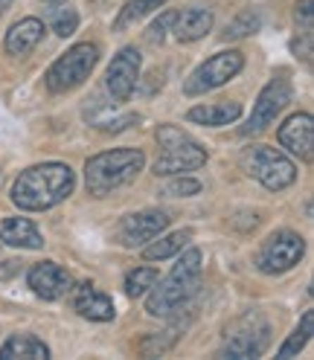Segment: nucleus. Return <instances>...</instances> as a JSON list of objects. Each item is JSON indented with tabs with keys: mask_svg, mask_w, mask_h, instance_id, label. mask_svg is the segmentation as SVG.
<instances>
[{
	"mask_svg": "<svg viewBox=\"0 0 314 360\" xmlns=\"http://www.w3.org/2000/svg\"><path fill=\"white\" fill-rule=\"evenodd\" d=\"M244 67V56L239 50H224L210 56L204 64H198L192 76L184 82V94L187 96H201V94H210V90L227 84L239 70Z\"/></svg>",
	"mask_w": 314,
	"mask_h": 360,
	"instance_id": "nucleus-7",
	"label": "nucleus"
},
{
	"mask_svg": "<svg viewBox=\"0 0 314 360\" xmlns=\"http://www.w3.org/2000/svg\"><path fill=\"white\" fill-rule=\"evenodd\" d=\"M201 262H204V256H201L198 247H189V250L177 259V264L169 270L166 279H157L151 285V294L146 300V311L151 314V317H169V314H175L181 305H187L195 290L201 288Z\"/></svg>",
	"mask_w": 314,
	"mask_h": 360,
	"instance_id": "nucleus-2",
	"label": "nucleus"
},
{
	"mask_svg": "<svg viewBox=\"0 0 314 360\" xmlns=\"http://www.w3.org/2000/svg\"><path fill=\"white\" fill-rule=\"evenodd\" d=\"M241 117V102H210V105H195L189 108L187 120L195 125H207V128H221L230 125Z\"/></svg>",
	"mask_w": 314,
	"mask_h": 360,
	"instance_id": "nucleus-16",
	"label": "nucleus"
},
{
	"mask_svg": "<svg viewBox=\"0 0 314 360\" xmlns=\"http://www.w3.org/2000/svg\"><path fill=\"white\" fill-rule=\"evenodd\" d=\"M187 241H189V230L169 233V236H163L161 241L151 238V244L143 250V256H146L149 262H163V259H169V256H175V253H181L184 247H187Z\"/></svg>",
	"mask_w": 314,
	"mask_h": 360,
	"instance_id": "nucleus-21",
	"label": "nucleus"
},
{
	"mask_svg": "<svg viewBox=\"0 0 314 360\" xmlns=\"http://www.w3.org/2000/svg\"><path fill=\"white\" fill-rule=\"evenodd\" d=\"M241 169L248 172L253 180H259L265 189H271V192H280V189L291 186L297 180V166L291 163L282 151H277L271 146H251V148H244Z\"/></svg>",
	"mask_w": 314,
	"mask_h": 360,
	"instance_id": "nucleus-5",
	"label": "nucleus"
},
{
	"mask_svg": "<svg viewBox=\"0 0 314 360\" xmlns=\"http://www.w3.org/2000/svg\"><path fill=\"white\" fill-rule=\"evenodd\" d=\"M268 343H271V326L262 317H244L236 331L227 337V343L221 349V357H233V360H248V357H262Z\"/></svg>",
	"mask_w": 314,
	"mask_h": 360,
	"instance_id": "nucleus-10",
	"label": "nucleus"
},
{
	"mask_svg": "<svg viewBox=\"0 0 314 360\" xmlns=\"http://www.w3.org/2000/svg\"><path fill=\"white\" fill-rule=\"evenodd\" d=\"M201 192V184L192 177H181V180H175V184L166 186V195L172 198H189V195H198Z\"/></svg>",
	"mask_w": 314,
	"mask_h": 360,
	"instance_id": "nucleus-28",
	"label": "nucleus"
},
{
	"mask_svg": "<svg viewBox=\"0 0 314 360\" xmlns=\"http://www.w3.org/2000/svg\"><path fill=\"white\" fill-rule=\"evenodd\" d=\"M311 334H314V311H306L303 320H300V326L291 331V337L282 343L280 357H294V354H300V352L306 349V343L311 340Z\"/></svg>",
	"mask_w": 314,
	"mask_h": 360,
	"instance_id": "nucleus-23",
	"label": "nucleus"
},
{
	"mask_svg": "<svg viewBox=\"0 0 314 360\" xmlns=\"http://www.w3.org/2000/svg\"><path fill=\"white\" fill-rule=\"evenodd\" d=\"M32 294L41 300H61L67 290H70V274L56 264V262H38L30 267V276H27Z\"/></svg>",
	"mask_w": 314,
	"mask_h": 360,
	"instance_id": "nucleus-13",
	"label": "nucleus"
},
{
	"mask_svg": "<svg viewBox=\"0 0 314 360\" xmlns=\"http://www.w3.org/2000/svg\"><path fill=\"white\" fill-rule=\"evenodd\" d=\"M291 82L285 79V76H280V79H271L265 87H262V94H259V99L253 102V110H251V117H248V125H241V134L244 137H251V134H262L268 125H271L282 110L288 108V102H291Z\"/></svg>",
	"mask_w": 314,
	"mask_h": 360,
	"instance_id": "nucleus-9",
	"label": "nucleus"
},
{
	"mask_svg": "<svg viewBox=\"0 0 314 360\" xmlns=\"http://www.w3.org/2000/svg\"><path fill=\"white\" fill-rule=\"evenodd\" d=\"M213 30V12L210 9H187L181 15H175L172 32L181 44H192L198 38H204Z\"/></svg>",
	"mask_w": 314,
	"mask_h": 360,
	"instance_id": "nucleus-18",
	"label": "nucleus"
},
{
	"mask_svg": "<svg viewBox=\"0 0 314 360\" xmlns=\"http://www.w3.org/2000/svg\"><path fill=\"white\" fill-rule=\"evenodd\" d=\"M303 253H306L303 236L291 233V230H280V233H274L271 238L259 247L256 267L262 270V274H268V276H277V274L291 270L294 264H300Z\"/></svg>",
	"mask_w": 314,
	"mask_h": 360,
	"instance_id": "nucleus-8",
	"label": "nucleus"
},
{
	"mask_svg": "<svg viewBox=\"0 0 314 360\" xmlns=\"http://www.w3.org/2000/svg\"><path fill=\"white\" fill-rule=\"evenodd\" d=\"M175 15H177V12H163V15L149 27V41H151V44H163V41H166V32H169L172 24H175Z\"/></svg>",
	"mask_w": 314,
	"mask_h": 360,
	"instance_id": "nucleus-27",
	"label": "nucleus"
},
{
	"mask_svg": "<svg viewBox=\"0 0 314 360\" xmlns=\"http://www.w3.org/2000/svg\"><path fill=\"white\" fill-rule=\"evenodd\" d=\"M262 27V18H259V12H253V9H244V12H239L227 27H224V38H248V35H253L256 30Z\"/></svg>",
	"mask_w": 314,
	"mask_h": 360,
	"instance_id": "nucleus-24",
	"label": "nucleus"
},
{
	"mask_svg": "<svg viewBox=\"0 0 314 360\" xmlns=\"http://www.w3.org/2000/svg\"><path fill=\"white\" fill-rule=\"evenodd\" d=\"M73 311L79 314V317L91 320V323H111L114 320V302H111V297H105L102 290H96L91 282H84L76 288L73 294Z\"/></svg>",
	"mask_w": 314,
	"mask_h": 360,
	"instance_id": "nucleus-15",
	"label": "nucleus"
},
{
	"mask_svg": "<svg viewBox=\"0 0 314 360\" xmlns=\"http://www.w3.org/2000/svg\"><path fill=\"white\" fill-rule=\"evenodd\" d=\"M44 38V24L38 18H24L6 32V53L9 56H27L38 47V41Z\"/></svg>",
	"mask_w": 314,
	"mask_h": 360,
	"instance_id": "nucleus-19",
	"label": "nucleus"
},
{
	"mask_svg": "<svg viewBox=\"0 0 314 360\" xmlns=\"http://www.w3.org/2000/svg\"><path fill=\"white\" fill-rule=\"evenodd\" d=\"M140 64H143V58H140L137 47H123L114 56V61L108 64L105 87H108L111 99H114L117 105L120 102H128L131 94L137 90V84H140Z\"/></svg>",
	"mask_w": 314,
	"mask_h": 360,
	"instance_id": "nucleus-11",
	"label": "nucleus"
},
{
	"mask_svg": "<svg viewBox=\"0 0 314 360\" xmlns=\"http://www.w3.org/2000/svg\"><path fill=\"white\" fill-rule=\"evenodd\" d=\"M47 4H64V0H47Z\"/></svg>",
	"mask_w": 314,
	"mask_h": 360,
	"instance_id": "nucleus-31",
	"label": "nucleus"
},
{
	"mask_svg": "<svg viewBox=\"0 0 314 360\" xmlns=\"http://www.w3.org/2000/svg\"><path fill=\"white\" fill-rule=\"evenodd\" d=\"M157 143H161V157L154 160V174L157 177H169V174H184L195 172L207 163V148L195 143L187 131L177 125H161L157 128Z\"/></svg>",
	"mask_w": 314,
	"mask_h": 360,
	"instance_id": "nucleus-4",
	"label": "nucleus"
},
{
	"mask_svg": "<svg viewBox=\"0 0 314 360\" xmlns=\"http://www.w3.org/2000/svg\"><path fill=\"white\" fill-rule=\"evenodd\" d=\"M161 279L157 276V270L154 267H137V270H131V274L125 276V294L131 297V300H137V297H143V294H149L151 290V285Z\"/></svg>",
	"mask_w": 314,
	"mask_h": 360,
	"instance_id": "nucleus-25",
	"label": "nucleus"
},
{
	"mask_svg": "<svg viewBox=\"0 0 314 360\" xmlns=\"http://www.w3.org/2000/svg\"><path fill=\"white\" fill-rule=\"evenodd\" d=\"M0 241L9 247H20V250H38L44 247V236L30 218H6L0 224Z\"/></svg>",
	"mask_w": 314,
	"mask_h": 360,
	"instance_id": "nucleus-17",
	"label": "nucleus"
},
{
	"mask_svg": "<svg viewBox=\"0 0 314 360\" xmlns=\"http://www.w3.org/2000/svg\"><path fill=\"white\" fill-rule=\"evenodd\" d=\"M9 4H12V0H0V12H6V9H9Z\"/></svg>",
	"mask_w": 314,
	"mask_h": 360,
	"instance_id": "nucleus-30",
	"label": "nucleus"
},
{
	"mask_svg": "<svg viewBox=\"0 0 314 360\" xmlns=\"http://www.w3.org/2000/svg\"><path fill=\"white\" fill-rule=\"evenodd\" d=\"M280 146L288 148L291 154H297L300 160H311L314 148V120L311 114H294L280 125Z\"/></svg>",
	"mask_w": 314,
	"mask_h": 360,
	"instance_id": "nucleus-14",
	"label": "nucleus"
},
{
	"mask_svg": "<svg viewBox=\"0 0 314 360\" xmlns=\"http://www.w3.org/2000/svg\"><path fill=\"white\" fill-rule=\"evenodd\" d=\"M99 61V47L91 41H82L76 47L67 50L50 70L44 76L50 94H67V90H76L87 76L94 73V67Z\"/></svg>",
	"mask_w": 314,
	"mask_h": 360,
	"instance_id": "nucleus-6",
	"label": "nucleus"
},
{
	"mask_svg": "<svg viewBox=\"0 0 314 360\" xmlns=\"http://www.w3.org/2000/svg\"><path fill=\"white\" fill-rule=\"evenodd\" d=\"M166 0H128V4L120 9L117 20H114V30L117 32H125L128 27H134L137 20H143L146 15H151L154 9H161Z\"/></svg>",
	"mask_w": 314,
	"mask_h": 360,
	"instance_id": "nucleus-22",
	"label": "nucleus"
},
{
	"mask_svg": "<svg viewBox=\"0 0 314 360\" xmlns=\"http://www.w3.org/2000/svg\"><path fill=\"white\" fill-rule=\"evenodd\" d=\"M79 30V12L70 9V6H61L53 12V32L67 38V35H73Z\"/></svg>",
	"mask_w": 314,
	"mask_h": 360,
	"instance_id": "nucleus-26",
	"label": "nucleus"
},
{
	"mask_svg": "<svg viewBox=\"0 0 314 360\" xmlns=\"http://www.w3.org/2000/svg\"><path fill=\"white\" fill-rule=\"evenodd\" d=\"M297 20H303V32H311V0H300Z\"/></svg>",
	"mask_w": 314,
	"mask_h": 360,
	"instance_id": "nucleus-29",
	"label": "nucleus"
},
{
	"mask_svg": "<svg viewBox=\"0 0 314 360\" xmlns=\"http://www.w3.org/2000/svg\"><path fill=\"white\" fill-rule=\"evenodd\" d=\"M166 227H169V215L163 210L134 212V215L123 218V224H120V244H125V247L149 244L151 238L161 236Z\"/></svg>",
	"mask_w": 314,
	"mask_h": 360,
	"instance_id": "nucleus-12",
	"label": "nucleus"
},
{
	"mask_svg": "<svg viewBox=\"0 0 314 360\" xmlns=\"http://www.w3.org/2000/svg\"><path fill=\"white\" fill-rule=\"evenodd\" d=\"M76 189V174L64 163H41L20 172L12 186V204L27 212H44L67 200Z\"/></svg>",
	"mask_w": 314,
	"mask_h": 360,
	"instance_id": "nucleus-1",
	"label": "nucleus"
},
{
	"mask_svg": "<svg viewBox=\"0 0 314 360\" xmlns=\"http://www.w3.org/2000/svg\"><path fill=\"white\" fill-rule=\"evenodd\" d=\"M146 166V154L140 148H114L91 157L84 166V184L94 198H105L114 189L137 180Z\"/></svg>",
	"mask_w": 314,
	"mask_h": 360,
	"instance_id": "nucleus-3",
	"label": "nucleus"
},
{
	"mask_svg": "<svg viewBox=\"0 0 314 360\" xmlns=\"http://www.w3.org/2000/svg\"><path fill=\"white\" fill-rule=\"evenodd\" d=\"M47 360L50 349L44 346L35 334H12L9 340L0 346V360Z\"/></svg>",
	"mask_w": 314,
	"mask_h": 360,
	"instance_id": "nucleus-20",
	"label": "nucleus"
}]
</instances>
